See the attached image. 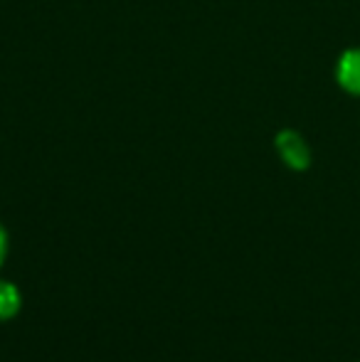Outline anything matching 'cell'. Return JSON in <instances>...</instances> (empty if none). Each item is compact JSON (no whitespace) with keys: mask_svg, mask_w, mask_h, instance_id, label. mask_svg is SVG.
I'll use <instances>...</instances> for the list:
<instances>
[{"mask_svg":"<svg viewBox=\"0 0 360 362\" xmlns=\"http://www.w3.org/2000/svg\"><path fill=\"white\" fill-rule=\"evenodd\" d=\"M20 308V293L10 281H0V320L15 315Z\"/></svg>","mask_w":360,"mask_h":362,"instance_id":"3957f363","label":"cell"},{"mask_svg":"<svg viewBox=\"0 0 360 362\" xmlns=\"http://www.w3.org/2000/svg\"><path fill=\"white\" fill-rule=\"evenodd\" d=\"M5 249H8V237H5L3 227H0V264H3V257H5Z\"/></svg>","mask_w":360,"mask_h":362,"instance_id":"277c9868","label":"cell"},{"mask_svg":"<svg viewBox=\"0 0 360 362\" xmlns=\"http://www.w3.org/2000/svg\"><path fill=\"white\" fill-rule=\"evenodd\" d=\"M277 148L281 153V158L286 160V165H291L294 170H303L311 163V153H308L306 141L294 131H284L277 136Z\"/></svg>","mask_w":360,"mask_h":362,"instance_id":"6da1fadb","label":"cell"},{"mask_svg":"<svg viewBox=\"0 0 360 362\" xmlns=\"http://www.w3.org/2000/svg\"><path fill=\"white\" fill-rule=\"evenodd\" d=\"M338 84L351 94H360V49H348L338 62Z\"/></svg>","mask_w":360,"mask_h":362,"instance_id":"7a4b0ae2","label":"cell"}]
</instances>
